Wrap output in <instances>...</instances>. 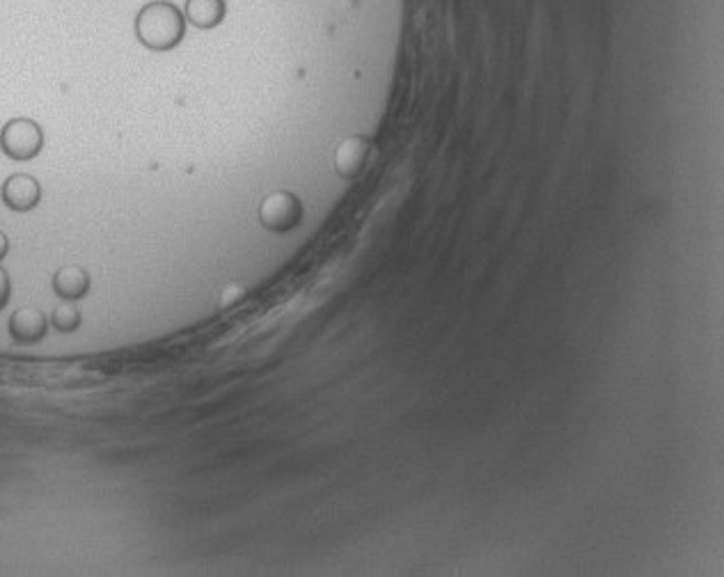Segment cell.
I'll return each instance as SVG.
<instances>
[{
	"mask_svg": "<svg viewBox=\"0 0 724 577\" xmlns=\"http://www.w3.org/2000/svg\"><path fill=\"white\" fill-rule=\"evenodd\" d=\"M54 289L58 296H62L67 300H77L88 293L90 275L81 266H62L54 278Z\"/></svg>",
	"mask_w": 724,
	"mask_h": 577,
	"instance_id": "obj_8",
	"label": "cell"
},
{
	"mask_svg": "<svg viewBox=\"0 0 724 577\" xmlns=\"http://www.w3.org/2000/svg\"><path fill=\"white\" fill-rule=\"evenodd\" d=\"M8 247H10V243H8V236H5L3 232H0V259H3V257L8 255Z\"/></svg>",
	"mask_w": 724,
	"mask_h": 577,
	"instance_id": "obj_12",
	"label": "cell"
},
{
	"mask_svg": "<svg viewBox=\"0 0 724 577\" xmlns=\"http://www.w3.org/2000/svg\"><path fill=\"white\" fill-rule=\"evenodd\" d=\"M245 296V291L239 287V285H230V287H225L222 289V296H220V308H232L234 303H239V300Z\"/></svg>",
	"mask_w": 724,
	"mask_h": 577,
	"instance_id": "obj_10",
	"label": "cell"
},
{
	"mask_svg": "<svg viewBox=\"0 0 724 577\" xmlns=\"http://www.w3.org/2000/svg\"><path fill=\"white\" fill-rule=\"evenodd\" d=\"M54 325H56L58 331H62V333H71V331H77L79 325H81V314H79V310L73 308V305H60L54 312Z\"/></svg>",
	"mask_w": 724,
	"mask_h": 577,
	"instance_id": "obj_9",
	"label": "cell"
},
{
	"mask_svg": "<svg viewBox=\"0 0 724 577\" xmlns=\"http://www.w3.org/2000/svg\"><path fill=\"white\" fill-rule=\"evenodd\" d=\"M184 35L186 16L168 0L147 3L136 16V37L149 51H170V48L182 44Z\"/></svg>",
	"mask_w": 724,
	"mask_h": 577,
	"instance_id": "obj_1",
	"label": "cell"
},
{
	"mask_svg": "<svg viewBox=\"0 0 724 577\" xmlns=\"http://www.w3.org/2000/svg\"><path fill=\"white\" fill-rule=\"evenodd\" d=\"M42 197V188L37 180L31 174H12V177L3 184V203L12 211H31L37 207Z\"/></svg>",
	"mask_w": 724,
	"mask_h": 577,
	"instance_id": "obj_5",
	"label": "cell"
},
{
	"mask_svg": "<svg viewBox=\"0 0 724 577\" xmlns=\"http://www.w3.org/2000/svg\"><path fill=\"white\" fill-rule=\"evenodd\" d=\"M374 145L363 136H348L335 149V170L344 180H356L369 165Z\"/></svg>",
	"mask_w": 724,
	"mask_h": 577,
	"instance_id": "obj_4",
	"label": "cell"
},
{
	"mask_svg": "<svg viewBox=\"0 0 724 577\" xmlns=\"http://www.w3.org/2000/svg\"><path fill=\"white\" fill-rule=\"evenodd\" d=\"M10 333L14 339L23 342V344H33L37 339L44 337L46 333V319L42 312L33 310V308H23L19 312L12 314L10 319Z\"/></svg>",
	"mask_w": 724,
	"mask_h": 577,
	"instance_id": "obj_7",
	"label": "cell"
},
{
	"mask_svg": "<svg viewBox=\"0 0 724 577\" xmlns=\"http://www.w3.org/2000/svg\"><path fill=\"white\" fill-rule=\"evenodd\" d=\"M301 218H303L301 199L289 191L271 193L260 207V220L271 232H289L301 222Z\"/></svg>",
	"mask_w": 724,
	"mask_h": 577,
	"instance_id": "obj_3",
	"label": "cell"
},
{
	"mask_svg": "<svg viewBox=\"0 0 724 577\" xmlns=\"http://www.w3.org/2000/svg\"><path fill=\"white\" fill-rule=\"evenodd\" d=\"M8 298H10V278H8V273L0 268V310L5 308Z\"/></svg>",
	"mask_w": 724,
	"mask_h": 577,
	"instance_id": "obj_11",
	"label": "cell"
},
{
	"mask_svg": "<svg viewBox=\"0 0 724 577\" xmlns=\"http://www.w3.org/2000/svg\"><path fill=\"white\" fill-rule=\"evenodd\" d=\"M225 14H228V5L225 0H186L184 16L191 26L199 31H211L220 26Z\"/></svg>",
	"mask_w": 724,
	"mask_h": 577,
	"instance_id": "obj_6",
	"label": "cell"
},
{
	"mask_svg": "<svg viewBox=\"0 0 724 577\" xmlns=\"http://www.w3.org/2000/svg\"><path fill=\"white\" fill-rule=\"evenodd\" d=\"M44 147V134L39 124L28 117H16L8 122L0 131V149L14 161H31Z\"/></svg>",
	"mask_w": 724,
	"mask_h": 577,
	"instance_id": "obj_2",
	"label": "cell"
}]
</instances>
